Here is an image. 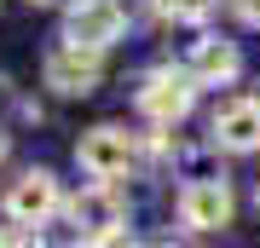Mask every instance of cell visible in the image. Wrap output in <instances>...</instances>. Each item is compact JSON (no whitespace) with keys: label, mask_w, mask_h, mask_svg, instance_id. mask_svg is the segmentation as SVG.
I'll list each match as a JSON object with an SVG mask.
<instances>
[{"label":"cell","mask_w":260,"mask_h":248,"mask_svg":"<svg viewBox=\"0 0 260 248\" xmlns=\"http://www.w3.org/2000/svg\"><path fill=\"white\" fill-rule=\"evenodd\" d=\"M121 29H127L121 0H75L70 18H64V41H70V46H93V52H104V46L121 41Z\"/></svg>","instance_id":"obj_1"},{"label":"cell","mask_w":260,"mask_h":248,"mask_svg":"<svg viewBox=\"0 0 260 248\" xmlns=\"http://www.w3.org/2000/svg\"><path fill=\"white\" fill-rule=\"evenodd\" d=\"M179 220H185L191 231H220V225H232V191H225V179H191L185 191H179Z\"/></svg>","instance_id":"obj_2"},{"label":"cell","mask_w":260,"mask_h":248,"mask_svg":"<svg viewBox=\"0 0 260 248\" xmlns=\"http://www.w3.org/2000/svg\"><path fill=\"white\" fill-rule=\"evenodd\" d=\"M75 162H81L93 179L110 185L116 173H127V162H133V138L121 133V127H93V133H81V145H75Z\"/></svg>","instance_id":"obj_3"},{"label":"cell","mask_w":260,"mask_h":248,"mask_svg":"<svg viewBox=\"0 0 260 248\" xmlns=\"http://www.w3.org/2000/svg\"><path fill=\"white\" fill-rule=\"evenodd\" d=\"M191 81L197 75H179V69H156L150 81L139 87V110L150 121H162V127H174V121H185L191 110Z\"/></svg>","instance_id":"obj_4"},{"label":"cell","mask_w":260,"mask_h":248,"mask_svg":"<svg viewBox=\"0 0 260 248\" xmlns=\"http://www.w3.org/2000/svg\"><path fill=\"white\" fill-rule=\"evenodd\" d=\"M6 214L18 225H47L58 214V179L47 173V167H29V173L6 191Z\"/></svg>","instance_id":"obj_5"},{"label":"cell","mask_w":260,"mask_h":248,"mask_svg":"<svg viewBox=\"0 0 260 248\" xmlns=\"http://www.w3.org/2000/svg\"><path fill=\"white\" fill-rule=\"evenodd\" d=\"M47 87L64 92V98H81V92L99 87V52L93 46H64V52L47 58Z\"/></svg>","instance_id":"obj_6"},{"label":"cell","mask_w":260,"mask_h":248,"mask_svg":"<svg viewBox=\"0 0 260 248\" xmlns=\"http://www.w3.org/2000/svg\"><path fill=\"white\" fill-rule=\"evenodd\" d=\"M70 220H75L81 237H93V242H121V237H127V231H116V225H121V208L110 202L104 179H99V191H87V196L70 202Z\"/></svg>","instance_id":"obj_7"},{"label":"cell","mask_w":260,"mask_h":248,"mask_svg":"<svg viewBox=\"0 0 260 248\" xmlns=\"http://www.w3.org/2000/svg\"><path fill=\"white\" fill-rule=\"evenodd\" d=\"M237 69H243V58H237L232 41H220V35H203V41H197V52H191V75H197V81L225 87V81H237Z\"/></svg>","instance_id":"obj_8"},{"label":"cell","mask_w":260,"mask_h":248,"mask_svg":"<svg viewBox=\"0 0 260 248\" xmlns=\"http://www.w3.org/2000/svg\"><path fill=\"white\" fill-rule=\"evenodd\" d=\"M214 145L225 150H254L260 145V98L254 104H225L214 116Z\"/></svg>","instance_id":"obj_9"},{"label":"cell","mask_w":260,"mask_h":248,"mask_svg":"<svg viewBox=\"0 0 260 248\" xmlns=\"http://www.w3.org/2000/svg\"><path fill=\"white\" fill-rule=\"evenodd\" d=\"M156 12L174 18V23H203L208 12H214V0H156Z\"/></svg>","instance_id":"obj_10"},{"label":"cell","mask_w":260,"mask_h":248,"mask_svg":"<svg viewBox=\"0 0 260 248\" xmlns=\"http://www.w3.org/2000/svg\"><path fill=\"white\" fill-rule=\"evenodd\" d=\"M232 12H237L249 29H260V0H232Z\"/></svg>","instance_id":"obj_11"},{"label":"cell","mask_w":260,"mask_h":248,"mask_svg":"<svg viewBox=\"0 0 260 248\" xmlns=\"http://www.w3.org/2000/svg\"><path fill=\"white\" fill-rule=\"evenodd\" d=\"M0 242H35V225L29 231H0Z\"/></svg>","instance_id":"obj_12"},{"label":"cell","mask_w":260,"mask_h":248,"mask_svg":"<svg viewBox=\"0 0 260 248\" xmlns=\"http://www.w3.org/2000/svg\"><path fill=\"white\" fill-rule=\"evenodd\" d=\"M29 6H52V0H29Z\"/></svg>","instance_id":"obj_13"},{"label":"cell","mask_w":260,"mask_h":248,"mask_svg":"<svg viewBox=\"0 0 260 248\" xmlns=\"http://www.w3.org/2000/svg\"><path fill=\"white\" fill-rule=\"evenodd\" d=\"M0 156H6V138H0Z\"/></svg>","instance_id":"obj_14"},{"label":"cell","mask_w":260,"mask_h":248,"mask_svg":"<svg viewBox=\"0 0 260 248\" xmlns=\"http://www.w3.org/2000/svg\"><path fill=\"white\" fill-rule=\"evenodd\" d=\"M254 208H260V191H254Z\"/></svg>","instance_id":"obj_15"}]
</instances>
